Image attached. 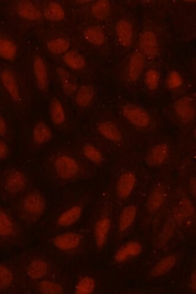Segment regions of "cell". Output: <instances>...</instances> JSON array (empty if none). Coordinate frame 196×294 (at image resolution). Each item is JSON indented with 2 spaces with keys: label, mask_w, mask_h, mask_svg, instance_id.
<instances>
[{
  "label": "cell",
  "mask_w": 196,
  "mask_h": 294,
  "mask_svg": "<svg viewBox=\"0 0 196 294\" xmlns=\"http://www.w3.org/2000/svg\"><path fill=\"white\" fill-rule=\"evenodd\" d=\"M54 166L57 174L65 180L74 178L79 171L76 160L67 155L58 157L55 161Z\"/></svg>",
  "instance_id": "obj_1"
},
{
  "label": "cell",
  "mask_w": 196,
  "mask_h": 294,
  "mask_svg": "<svg viewBox=\"0 0 196 294\" xmlns=\"http://www.w3.org/2000/svg\"><path fill=\"white\" fill-rule=\"evenodd\" d=\"M46 206L45 199L38 191H33L28 194L24 198L23 208L26 214L33 217L42 215Z\"/></svg>",
  "instance_id": "obj_2"
},
{
  "label": "cell",
  "mask_w": 196,
  "mask_h": 294,
  "mask_svg": "<svg viewBox=\"0 0 196 294\" xmlns=\"http://www.w3.org/2000/svg\"><path fill=\"white\" fill-rule=\"evenodd\" d=\"M123 112L130 123L139 128H145L150 123V116L147 111L136 105H126L123 107Z\"/></svg>",
  "instance_id": "obj_3"
},
{
  "label": "cell",
  "mask_w": 196,
  "mask_h": 294,
  "mask_svg": "<svg viewBox=\"0 0 196 294\" xmlns=\"http://www.w3.org/2000/svg\"><path fill=\"white\" fill-rule=\"evenodd\" d=\"M175 110L183 122H192L195 117V105L192 98L185 96L177 100L174 105Z\"/></svg>",
  "instance_id": "obj_4"
},
{
  "label": "cell",
  "mask_w": 196,
  "mask_h": 294,
  "mask_svg": "<svg viewBox=\"0 0 196 294\" xmlns=\"http://www.w3.org/2000/svg\"><path fill=\"white\" fill-rule=\"evenodd\" d=\"M26 179L23 172L13 170L8 175L6 180V190L11 194H16L23 191L26 187Z\"/></svg>",
  "instance_id": "obj_5"
},
{
  "label": "cell",
  "mask_w": 196,
  "mask_h": 294,
  "mask_svg": "<svg viewBox=\"0 0 196 294\" xmlns=\"http://www.w3.org/2000/svg\"><path fill=\"white\" fill-rule=\"evenodd\" d=\"M136 182V178L132 172L127 171L120 176L117 183V193L118 197L126 199L131 194Z\"/></svg>",
  "instance_id": "obj_6"
},
{
  "label": "cell",
  "mask_w": 196,
  "mask_h": 294,
  "mask_svg": "<svg viewBox=\"0 0 196 294\" xmlns=\"http://www.w3.org/2000/svg\"><path fill=\"white\" fill-rule=\"evenodd\" d=\"M169 153V148L167 144L157 145L149 152L147 157V163L151 166L161 165L166 161Z\"/></svg>",
  "instance_id": "obj_7"
},
{
  "label": "cell",
  "mask_w": 196,
  "mask_h": 294,
  "mask_svg": "<svg viewBox=\"0 0 196 294\" xmlns=\"http://www.w3.org/2000/svg\"><path fill=\"white\" fill-rule=\"evenodd\" d=\"M1 79L3 86L15 101L20 100L19 88L13 73L9 70H5L1 73Z\"/></svg>",
  "instance_id": "obj_8"
},
{
  "label": "cell",
  "mask_w": 196,
  "mask_h": 294,
  "mask_svg": "<svg viewBox=\"0 0 196 294\" xmlns=\"http://www.w3.org/2000/svg\"><path fill=\"white\" fill-rule=\"evenodd\" d=\"M81 241L80 235L76 233H67L59 235L54 240L56 247L63 250L77 248Z\"/></svg>",
  "instance_id": "obj_9"
},
{
  "label": "cell",
  "mask_w": 196,
  "mask_h": 294,
  "mask_svg": "<svg viewBox=\"0 0 196 294\" xmlns=\"http://www.w3.org/2000/svg\"><path fill=\"white\" fill-rule=\"evenodd\" d=\"M140 47L143 53L149 57H155L158 53V46L156 36L151 31L142 34L140 38Z\"/></svg>",
  "instance_id": "obj_10"
},
{
  "label": "cell",
  "mask_w": 196,
  "mask_h": 294,
  "mask_svg": "<svg viewBox=\"0 0 196 294\" xmlns=\"http://www.w3.org/2000/svg\"><path fill=\"white\" fill-rule=\"evenodd\" d=\"M144 57L141 52H135L130 58L129 76L132 82H136L141 76L144 68Z\"/></svg>",
  "instance_id": "obj_11"
},
{
  "label": "cell",
  "mask_w": 196,
  "mask_h": 294,
  "mask_svg": "<svg viewBox=\"0 0 196 294\" xmlns=\"http://www.w3.org/2000/svg\"><path fill=\"white\" fill-rule=\"evenodd\" d=\"M33 67L37 85L40 91H45L48 85V75L44 63L41 57H36L34 62Z\"/></svg>",
  "instance_id": "obj_12"
},
{
  "label": "cell",
  "mask_w": 196,
  "mask_h": 294,
  "mask_svg": "<svg viewBox=\"0 0 196 294\" xmlns=\"http://www.w3.org/2000/svg\"><path fill=\"white\" fill-rule=\"evenodd\" d=\"M17 11L20 16L30 20H38L42 17L36 6L29 1H22L18 3Z\"/></svg>",
  "instance_id": "obj_13"
},
{
  "label": "cell",
  "mask_w": 196,
  "mask_h": 294,
  "mask_svg": "<svg viewBox=\"0 0 196 294\" xmlns=\"http://www.w3.org/2000/svg\"><path fill=\"white\" fill-rule=\"evenodd\" d=\"M98 130L101 134L109 140L114 142L122 141V135L113 123L107 122L100 124Z\"/></svg>",
  "instance_id": "obj_14"
},
{
  "label": "cell",
  "mask_w": 196,
  "mask_h": 294,
  "mask_svg": "<svg viewBox=\"0 0 196 294\" xmlns=\"http://www.w3.org/2000/svg\"><path fill=\"white\" fill-rule=\"evenodd\" d=\"M116 31L121 45L124 46L131 45L133 36L131 24L126 21H120L117 24Z\"/></svg>",
  "instance_id": "obj_15"
},
{
  "label": "cell",
  "mask_w": 196,
  "mask_h": 294,
  "mask_svg": "<svg viewBox=\"0 0 196 294\" xmlns=\"http://www.w3.org/2000/svg\"><path fill=\"white\" fill-rule=\"evenodd\" d=\"M111 226L110 219L104 218L96 223L95 226V237L96 244L99 248H101L104 246L107 240L108 234Z\"/></svg>",
  "instance_id": "obj_16"
},
{
  "label": "cell",
  "mask_w": 196,
  "mask_h": 294,
  "mask_svg": "<svg viewBox=\"0 0 196 294\" xmlns=\"http://www.w3.org/2000/svg\"><path fill=\"white\" fill-rule=\"evenodd\" d=\"M141 251V246L138 243L130 242L124 245L118 251L115 259L118 262H122L130 256L139 255Z\"/></svg>",
  "instance_id": "obj_17"
},
{
  "label": "cell",
  "mask_w": 196,
  "mask_h": 294,
  "mask_svg": "<svg viewBox=\"0 0 196 294\" xmlns=\"http://www.w3.org/2000/svg\"><path fill=\"white\" fill-rule=\"evenodd\" d=\"M83 35L87 41L94 45H102L105 41L104 30L100 26H93L86 28L83 31Z\"/></svg>",
  "instance_id": "obj_18"
},
{
  "label": "cell",
  "mask_w": 196,
  "mask_h": 294,
  "mask_svg": "<svg viewBox=\"0 0 196 294\" xmlns=\"http://www.w3.org/2000/svg\"><path fill=\"white\" fill-rule=\"evenodd\" d=\"M82 207L75 206L62 213L58 219V224L61 226L68 227L75 223L82 214Z\"/></svg>",
  "instance_id": "obj_19"
},
{
  "label": "cell",
  "mask_w": 196,
  "mask_h": 294,
  "mask_svg": "<svg viewBox=\"0 0 196 294\" xmlns=\"http://www.w3.org/2000/svg\"><path fill=\"white\" fill-rule=\"evenodd\" d=\"M48 265L42 259L34 260L27 268V274L33 279H39L47 273Z\"/></svg>",
  "instance_id": "obj_20"
},
{
  "label": "cell",
  "mask_w": 196,
  "mask_h": 294,
  "mask_svg": "<svg viewBox=\"0 0 196 294\" xmlns=\"http://www.w3.org/2000/svg\"><path fill=\"white\" fill-rule=\"evenodd\" d=\"M94 89L91 85H83L78 89L76 102L80 107H85L91 103L94 96Z\"/></svg>",
  "instance_id": "obj_21"
},
{
  "label": "cell",
  "mask_w": 196,
  "mask_h": 294,
  "mask_svg": "<svg viewBox=\"0 0 196 294\" xmlns=\"http://www.w3.org/2000/svg\"><path fill=\"white\" fill-rule=\"evenodd\" d=\"M52 132L49 127L44 123L36 124L34 128L33 139L37 144H43L52 138Z\"/></svg>",
  "instance_id": "obj_22"
},
{
  "label": "cell",
  "mask_w": 196,
  "mask_h": 294,
  "mask_svg": "<svg viewBox=\"0 0 196 294\" xmlns=\"http://www.w3.org/2000/svg\"><path fill=\"white\" fill-rule=\"evenodd\" d=\"M176 259L175 256H170L162 260L155 266L151 272V275L155 277L162 276L167 273L175 265Z\"/></svg>",
  "instance_id": "obj_23"
},
{
  "label": "cell",
  "mask_w": 196,
  "mask_h": 294,
  "mask_svg": "<svg viewBox=\"0 0 196 294\" xmlns=\"http://www.w3.org/2000/svg\"><path fill=\"white\" fill-rule=\"evenodd\" d=\"M91 12L94 17L100 20H104L110 16L111 12V5L110 2L102 0L96 3L92 6Z\"/></svg>",
  "instance_id": "obj_24"
},
{
  "label": "cell",
  "mask_w": 196,
  "mask_h": 294,
  "mask_svg": "<svg viewBox=\"0 0 196 294\" xmlns=\"http://www.w3.org/2000/svg\"><path fill=\"white\" fill-rule=\"evenodd\" d=\"M63 58L65 63L74 70L81 69L86 65L85 58L75 51H68L64 55Z\"/></svg>",
  "instance_id": "obj_25"
},
{
  "label": "cell",
  "mask_w": 196,
  "mask_h": 294,
  "mask_svg": "<svg viewBox=\"0 0 196 294\" xmlns=\"http://www.w3.org/2000/svg\"><path fill=\"white\" fill-rule=\"evenodd\" d=\"M51 115L52 122L56 125H61L65 121V112L63 107L60 102L57 98H54L51 101Z\"/></svg>",
  "instance_id": "obj_26"
},
{
  "label": "cell",
  "mask_w": 196,
  "mask_h": 294,
  "mask_svg": "<svg viewBox=\"0 0 196 294\" xmlns=\"http://www.w3.org/2000/svg\"><path fill=\"white\" fill-rule=\"evenodd\" d=\"M136 208L135 206L130 205L124 208L121 213L119 222L120 229L121 231L126 230L132 224L135 218Z\"/></svg>",
  "instance_id": "obj_27"
},
{
  "label": "cell",
  "mask_w": 196,
  "mask_h": 294,
  "mask_svg": "<svg viewBox=\"0 0 196 294\" xmlns=\"http://www.w3.org/2000/svg\"><path fill=\"white\" fill-rule=\"evenodd\" d=\"M44 16L46 19L50 21H61L65 17V12L63 8L58 3L51 2L45 9Z\"/></svg>",
  "instance_id": "obj_28"
},
{
  "label": "cell",
  "mask_w": 196,
  "mask_h": 294,
  "mask_svg": "<svg viewBox=\"0 0 196 294\" xmlns=\"http://www.w3.org/2000/svg\"><path fill=\"white\" fill-rule=\"evenodd\" d=\"M17 51V46L13 42L7 39H0V56L6 60H13Z\"/></svg>",
  "instance_id": "obj_29"
},
{
  "label": "cell",
  "mask_w": 196,
  "mask_h": 294,
  "mask_svg": "<svg viewBox=\"0 0 196 294\" xmlns=\"http://www.w3.org/2000/svg\"><path fill=\"white\" fill-rule=\"evenodd\" d=\"M70 46L69 39L67 38H58L52 40L47 43V47L50 51L55 54H61L66 52Z\"/></svg>",
  "instance_id": "obj_30"
},
{
  "label": "cell",
  "mask_w": 196,
  "mask_h": 294,
  "mask_svg": "<svg viewBox=\"0 0 196 294\" xmlns=\"http://www.w3.org/2000/svg\"><path fill=\"white\" fill-rule=\"evenodd\" d=\"M58 76L60 77L62 83V87L64 92L67 95H70L76 90V86L71 82L70 74L67 72L63 68H59L57 69Z\"/></svg>",
  "instance_id": "obj_31"
},
{
  "label": "cell",
  "mask_w": 196,
  "mask_h": 294,
  "mask_svg": "<svg viewBox=\"0 0 196 294\" xmlns=\"http://www.w3.org/2000/svg\"><path fill=\"white\" fill-rule=\"evenodd\" d=\"M83 153L87 159L94 163H101L104 158L101 151L91 144H87L84 145Z\"/></svg>",
  "instance_id": "obj_32"
},
{
  "label": "cell",
  "mask_w": 196,
  "mask_h": 294,
  "mask_svg": "<svg viewBox=\"0 0 196 294\" xmlns=\"http://www.w3.org/2000/svg\"><path fill=\"white\" fill-rule=\"evenodd\" d=\"M164 201V196L163 192L160 190H155L149 198L147 203L148 208L151 211H156L163 205Z\"/></svg>",
  "instance_id": "obj_33"
},
{
  "label": "cell",
  "mask_w": 196,
  "mask_h": 294,
  "mask_svg": "<svg viewBox=\"0 0 196 294\" xmlns=\"http://www.w3.org/2000/svg\"><path fill=\"white\" fill-rule=\"evenodd\" d=\"M13 230V224L11 219L5 212L0 210V236H10Z\"/></svg>",
  "instance_id": "obj_34"
},
{
  "label": "cell",
  "mask_w": 196,
  "mask_h": 294,
  "mask_svg": "<svg viewBox=\"0 0 196 294\" xmlns=\"http://www.w3.org/2000/svg\"><path fill=\"white\" fill-rule=\"evenodd\" d=\"M95 286V281L92 278L89 277H83L77 284L76 293L78 294L91 293L94 290Z\"/></svg>",
  "instance_id": "obj_35"
},
{
  "label": "cell",
  "mask_w": 196,
  "mask_h": 294,
  "mask_svg": "<svg viewBox=\"0 0 196 294\" xmlns=\"http://www.w3.org/2000/svg\"><path fill=\"white\" fill-rule=\"evenodd\" d=\"M14 280L12 271L4 265L0 264V289H8Z\"/></svg>",
  "instance_id": "obj_36"
},
{
  "label": "cell",
  "mask_w": 196,
  "mask_h": 294,
  "mask_svg": "<svg viewBox=\"0 0 196 294\" xmlns=\"http://www.w3.org/2000/svg\"><path fill=\"white\" fill-rule=\"evenodd\" d=\"M39 289L40 292L43 293L58 294L63 293V289L60 284L45 280L40 283Z\"/></svg>",
  "instance_id": "obj_37"
},
{
  "label": "cell",
  "mask_w": 196,
  "mask_h": 294,
  "mask_svg": "<svg viewBox=\"0 0 196 294\" xmlns=\"http://www.w3.org/2000/svg\"><path fill=\"white\" fill-rule=\"evenodd\" d=\"M160 79V73L156 70H151L145 74V84L151 91H154L157 89Z\"/></svg>",
  "instance_id": "obj_38"
},
{
  "label": "cell",
  "mask_w": 196,
  "mask_h": 294,
  "mask_svg": "<svg viewBox=\"0 0 196 294\" xmlns=\"http://www.w3.org/2000/svg\"><path fill=\"white\" fill-rule=\"evenodd\" d=\"M182 79L179 73L176 71H172L167 79V85L170 89L179 87L182 84Z\"/></svg>",
  "instance_id": "obj_39"
},
{
  "label": "cell",
  "mask_w": 196,
  "mask_h": 294,
  "mask_svg": "<svg viewBox=\"0 0 196 294\" xmlns=\"http://www.w3.org/2000/svg\"><path fill=\"white\" fill-rule=\"evenodd\" d=\"M9 153L8 145L4 141L0 140V160L4 159Z\"/></svg>",
  "instance_id": "obj_40"
},
{
  "label": "cell",
  "mask_w": 196,
  "mask_h": 294,
  "mask_svg": "<svg viewBox=\"0 0 196 294\" xmlns=\"http://www.w3.org/2000/svg\"><path fill=\"white\" fill-rule=\"evenodd\" d=\"M7 132V125L4 119L0 116V136H5Z\"/></svg>",
  "instance_id": "obj_41"
},
{
  "label": "cell",
  "mask_w": 196,
  "mask_h": 294,
  "mask_svg": "<svg viewBox=\"0 0 196 294\" xmlns=\"http://www.w3.org/2000/svg\"><path fill=\"white\" fill-rule=\"evenodd\" d=\"M190 189H191V191L192 192V194H194L195 196V179H192V180L190 182Z\"/></svg>",
  "instance_id": "obj_42"
},
{
  "label": "cell",
  "mask_w": 196,
  "mask_h": 294,
  "mask_svg": "<svg viewBox=\"0 0 196 294\" xmlns=\"http://www.w3.org/2000/svg\"><path fill=\"white\" fill-rule=\"evenodd\" d=\"M195 274L194 273L193 275H192L191 278V286L192 289L194 288V290H195Z\"/></svg>",
  "instance_id": "obj_43"
}]
</instances>
